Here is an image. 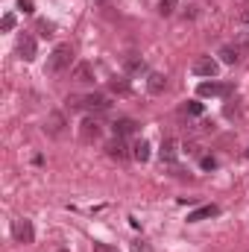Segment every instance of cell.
<instances>
[{
  "label": "cell",
  "instance_id": "1",
  "mask_svg": "<svg viewBox=\"0 0 249 252\" xmlns=\"http://www.w3.org/2000/svg\"><path fill=\"white\" fill-rule=\"evenodd\" d=\"M70 62H73V47L70 44H56V50L47 59V70L50 73H62L64 67H70Z\"/></svg>",
  "mask_w": 249,
  "mask_h": 252
},
{
  "label": "cell",
  "instance_id": "2",
  "mask_svg": "<svg viewBox=\"0 0 249 252\" xmlns=\"http://www.w3.org/2000/svg\"><path fill=\"white\" fill-rule=\"evenodd\" d=\"M190 70H193L196 76H208V79H214V76L220 73V62L211 59V56H199V59H193Z\"/></svg>",
  "mask_w": 249,
  "mask_h": 252
},
{
  "label": "cell",
  "instance_id": "3",
  "mask_svg": "<svg viewBox=\"0 0 249 252\" xmlns=\"http://www.w3.org/2000/svg\"><path fill=\"white\" fill-rule=\"evenodd\" d=\"M73 106H76V109H85V112H106V109H109V97H103V94H88V97L73 100Z\"/></svg>",
  "mask_w": 249,
  "mask_h": 252
},
{
  "label": "cell",
  "instance_id": "4",
  "mask_svg": "<svg viewBox=\"0 0 249 252\" xmlns=\"http://www.w3.org/2000/svg\"><path fill=\"white\" fill-rule=\"evenodd\" d=\"M12 235H15L18 244H32V238H35L30 220H15V223H12Z\"/></svg>",
  "mask_w": 249,
  "mask_h": 252
},
{
  "label": "cell",
  "instance_id": "5",
  "mask_svg": "<svg viewBox=\"0 0 249 252\" xmlns=\"http://www.w3.org/2000/svg\"><path fill=\"white\" fill-rule=\"evenodd\" d=\"M158 156H161V161H164V164H173V161L179 158V144H176L173 138H164V141H161V147H158Z\"/></svg>",
  "mask_w": 249,
  "mask_h": 252
},
{
  "label": "cell",
  "instance_id": "6",
  "mask_svg": "<svg viewBox=\"0 0 249 252\" xmlns=\"http://www.w3.org/2000/svg\"><path fill=\"white\" fill-rule=\"evenodd\" d=\"M18 56H21L24 62H32V59H35V38H32V35H21V38H18Z\"/></svg>",
  "mask_w": 249,
  "mask_h": 252
},
{
  "label": "cell",
  "instance_id": "7",
  "mask_svg": "<svg viewBox=\"0 0 249 252\" xmlns=\"http://www.w3.org/2000/svg\"><path fill=\"white\" fill-rule=\"evenodd\" d=\"M147 91L150 94H164L167 91V76L164 73H150L147 76Z\"/></svg>",
  "mask_w": 249,
  "mask_h": 252
},
{
  "label": "cell",
  "instance_id": "8",
  "mask_svg": "<svg viewBox=\"0 0 249 252\" xmlns=\"http://www.w3.org/2000/svg\"><path fill=\"white\" fill-rule=\"evenodd\" d=\"M226 91H229V85H217V82H199V88H196L199 97H217V94H226Z\"/></svg>",
  "mask_w": 249,
  "mask_h": 252
},
{
  "label": "cell",
  "instance_id": "9",
  "mask_svg": "<svg viewBox=\"0 0 249 252\" xmlns=\"http://www.w3.org/2000/svg\"><path fill=\"white\" fill-rule=\"evenodd\" d=\"M214 214H220V208H217V205H202V208H196V211H190V214H187V223H199V220L214 217Z\"/></svg>",
  "mask_w": 249,
  "mask_h": 252
},
{
  "label": "cell",
  "instance_id": "10",
  "mask_svg": "<svg viewBox=\"0 0 249 252\" xmlns=\"http://www.w3.org/2000/svg\"><path fill=\"white\" fill-rule=\"evenodd\" d=\"M124 70H126V73H132V76H138V73H144V70H147V64H144L141 56H126V59H124Z\"/></svg>",
  "mask_w": 249,
  "mask_h": 252
},
{
  "label": "cell",
  "instance_id": "11",
  "mask_svg": "<svg viewBox=\"0 0 249 252\" xmlns=\"http://www.w3.org/2000/svg\"><path fill=\"white\" fill-rule=\"evenodd\" d=\"M132 158H135V161H141V164H144V161H150V144H147L144 138L132 144Z\"/></svg>",
  "mask_w": 249,
  "mask_h": 252
},
{
  "label": "cell",
  "instance_id": "12",
  "mask_svg": "<svg viewBox=\"0 0 249 252\" xmlns=\"http://www.w3.org/2000/svg\"><path fill=\"white\" fill-rule=\"evenodd\" d=\"M138 129V124L132 121V118H121V121H115V135L118 138H124V135H132Z\"/></svg>",
  "mask_w": 249,
  "mask_h": 252
},
{
  "label": "cell",
  "instance_id": "13",
  "mask_svg": "<svg viewBox=\"0 0 249 252\" xmlns=\"http://www.w3.org/2000/svg\"><path fill=\"white\" fill-rule=\"evenodd\" d=\"M238 59H241L238 47H229V44H226V47H220V62H223V64H235Z\"/></svg>",
  "mask_w": 249,
  "mask_h": 252
},
{
  "label": "cell",
  "instance_id": "14",
  "mask_svg": "<svg viewBox=\"0 0 249 252\" xmlns=\"http://www.w3.org/2000/svg\"><path fill=\"white\" fill-rule=\"evenodd\" d=\"M109 88H112V91H115V94H121V97H126V94H129V91H132V88H129V82H126L124 76H115V79H112V82H109Z\"/></svg>",
  "mask_w": 249,
  "mask_h": 252
},
{
  "label": "cell",
  "instance_id": "15",
  "mask_svg": "<svg viewBox=\"0 0 249 252\" xmlns=\"http://www.w3.org/2000/svg\"><path fill=\"white\" fill-rule=\"evenodd\" d=\"M73 76H76V82H91L94 79V73H91V64H76V70H73Z\"/></svg>",
  "mask_w": 249,
  "mask_h": 252
},
{
  "label": "cell",
  "instance_id": "16",
  "mask_svg": "<svg viewBox=\"0 0 249 252\" xmlns=\"http://www.w3.org/2000/svg\"><path fill=\"white\" fill-rule=\"evenodd\" d=\"M106 150H109V156H112V158H126V147H124V141H121V138H118V141H112Z\"/></svg>",
  "mask_w": 249,
  "mask_h": 252
},
{
  "label": "cell",
  "instance_id": "17",
  "mask_svg": "<svg viewBox=\"0 0 249 252\" xmlns=\"http://www.w3.org/2000/svg\"><path fill=\"white\" fill-rule=\"evenodd\" d=\"M176 12V0H158V15H173Z\"/></svg>",
  "mask_w": 249,
  "mask_h": 252
},
{
  "label": "cell",
  "instance_id": "18",
  "mask_svg": "<svg viewBox=\"0 0 249 252\" xmlns=\"http://www.w3.org/2000/svg\"><path fill=\"white\" fill-rule=\"evenodd\" d=\"M85 129H82V138H91V135H94V138H97V135H100V126L97 124H91V121H85Z\"/></svg>",
  "mask_w": 249,
  "mask_h": 252
},
{
  "label": "cell",
  "instance_id": "19",
  "mask_svg": "<svg viewBox=\"0 0 249 252\" xmlns=\"http://www.w3.org/2000/svg\"><path fill=\"white\" fill-rule=\"evenodd\" d=\"M62 115H50V132H53V135H59V132H62Z\"/></svg>",
  "mask_w": 249,
  "mask_h": 252
},
{
  "label": "cell",
  "instance_id": "20",
  "mask_svg": "<svg viewBox=\"0 0 249 252\" xmlns=\"http://www.w3.org/2000/svg\"><path fill=\"white\" fill-rule=\"evenodd\" d=\"M0 27H3V32H9L12 27H15V15L9 12V15H3V21H0Z\"/></svg>",
  "mask_w": 249,
  "mask_h": 252
},
{
  "label": "cell",
  "instance_id": "21",
  "mask_svg": "<svg viewBox=\"0 0 249 252\" xmlns=\"http://www.w3.org/2000/svg\"><path fill=\"white\" fill-rule=\"evenodd\" d=\"M38 32H41L44 38H50V35H53V24H47V21H38Z\"/></svg>",
  "mask_w": 249,
  "mask_h": 252
},
{
  "label": "cell",
  "instance_id": "22",
  "mask_svg": "<svg viewBox=\"0 0 249 252\" xmlns=\"http://www.w3.org/2000/svg\"><path fill=\"white\" fill-rule=\"evenodd\" d=\"M18 9H21L24 15H32V12H35V6H32V0H18Z\"/></svg>",
  "mask_w": 249,
  "mask_h": 252
},
{
  "label": "cell",
  "instance_id": "23",
  "mask_svg": "<svg viewBox=\"0 0 249 252\" xmlns=\"http://www.w3.org/2000/svg\"><path fill=\"white\" fill-rule=\"evenodd\" d=\"M214 167H217V158L214 156H205L202 158V170H214Z\"/></svg>",
  "mask_w": 249,
  "mask_h": 252
},
{
  "label": "cell",
  "instance_id": "24",
  "mask_svg": "<svg viewBox=\"0 0 249 252\" xmlns=\"http://www.w3.org/2000/svg\"><path fill=\"white\" fill-rule=\"evenodd\" d=\"M185 112L187 115H202V103H187Z\"/></svg>",
  "mask_w": 249,
  "mask_h": 252
},
{
  "label": "cell",
  "instance_id": "25",
  "mask_svg": "<svg viewBox=\"0 0 249 252\" xmlns=\"http://www.w3.org/2000/svg\"><path fill=\"white\" fill-rule=\"evenodd\" d=\"M132 252H153V250H150L144 241H135V244H132Z\"/></svg>",
  "mask_w": 249,
  "mask_h": 252
},
{
  "label": "cell",
  "instance_id": "26",
  "mask_svg": "<svg viewBox=\"0 0 249 252\" xmlns=\"http://www.w3.org/2000/svg\"><path fill=\"white\" fill-rule=\"evenodd\" d=\"M94 252H118V250L109 247V244H94Z\"/></svg>",
  "mask_w": 249,
  "mask_h": 252
},
{
  "label": "cell",
  "instance_id": "27",
  "mask_svg": "<svg viewBox=\"0 0 249 252\" xmlns=\"http://www.w3.org/2000/svg\"><path fill=\"white\" fill-rule=\"evenodd\" d=\"M241 21H244V24H249V6L244 9V12H241Z\"/></svg>",
  "mask_w": 249,
  "mask_h": 252
},
{
  "label": "cell",
  "instance_id": "28",
  "mask_svg": "<svg viewBox=\"0 0 249 252\" xmlns=\"http://www.w3.org/2000/svg\"><path fill=\"white\" fill-rule=\"evenodd\" d=\"M241 41H244V44H249V32H247V35H244V38H241Z\"/></svg>",
  "mask_w": 249,
  "mask_h": 252
},
{
  "label": "cell",
  "instance_id": "29",
  "mask_svg": "<svg viewBox=\"0 0 249 252\" xmlns=\"http://www.w3.org/2000/svg\"><path fill=\"white\" fill-rule=\"evenodd\" d=\"M94 3H109V0H94Z\"/></svg>",
  "mask_w": 249,
  "mask_h": 252
}]
</instances>
